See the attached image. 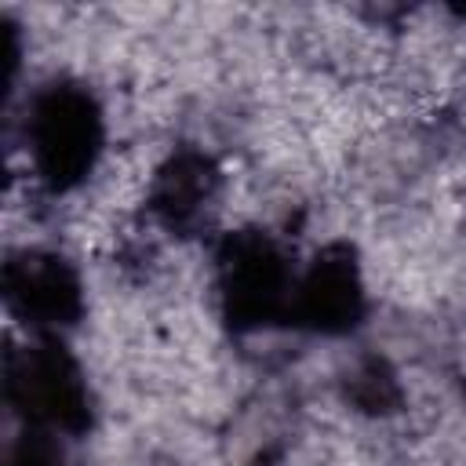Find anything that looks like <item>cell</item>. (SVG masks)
Wrapping results in <instances>:
<instances>
[{
    "label": "cell",
    "instance_id": "277c9868",
    "mask_svg": "<svg viewBox=\"0 0 466 466\" xmlns=\"http://www.w3.org/2000/svg\"><path fill=\"white\" fill-rule=\"evenodd\" d=\"M7 302L18 317L40 328L69 324L80 313V284L73 269L55 255H18L4 269Z\"/></svg>",
    "mask_w": 466,
    "mask_h": 466
},
{
    "label": "cell",
    "instance_id": "6da1fadb",
    "mask_svg": "<svg viewBox=\"0 0 466 466\" xmlns=\"http://www.w3.org/2000/svg\"><path fill=\"white\" fill-rule=\"evenodd\" d=\"M98 109L84 91H44L29 116V146L40 175L58 189L84 178L98 153Z\"/></svg>",
    "mask_w": 466,
    "mask_h": 466
},
{
    "label": "cell",
    "instance_id": "7a4b0ae2",
    "mask_svg": "<svg viewBox=\"0 0 466 466\" xmlns=\"http://www.w3.org/2000/svg\"><path fill=\"white\" fill-rule=\"evenodd\" d=\"M7 393L29 426L84 430L87 393L76 364L58 346H33L7 368Z\"/></svg>",
    "mask_w": 466,
    "mask_h": 466
},
{
    "label": "cell",
    "instance_id": "8992f818",
    "mask_svg": "<svg viewBox=\"0 0 466 466\" xmlns=\"http://www.w3.org/2000/svg\"><path fill=\"white\" fill-rule=\"evenodd\" d=\"M211 197V167L193 157L182 153L167 164V171L160 175L157 186V208L171 218V222H189Z\"/></svg>",
    "mask_w": 466,
    "mask_h": 466
},
{
    "label": "cell",
    "instance_id": "3957f363",
    "mask_svg": "<svg viewBox=\"0 0 466 466\" xmlns=\"http://www.w3.org/2000/svg\"><path fill=\"white\" fill-rule=\"evenodd\" d=\"M218 277H222L226 313L237 324H266L291 302L288 266L277 244L262 233L229 237L218 255Z\"/></svg>",
    "mask_w": 466,
    "mask_h": 466
},
{
    "label": "cell",
    "instance_id": "5b68a950",
    "mask_svg": "<svg viewBox=\"0 0 466 466\" xmlns=\"http://www.w3.org/2000/svg\"><path fill=\"white\" fill-rule=\"evenodd\" d=\"M295 309L302 320L324 331H342L360 313V280L346 255H324L299 284Z\"/></svg>",
    "mask_w": 466,
    "mask_h": 466
}]
</instances>
